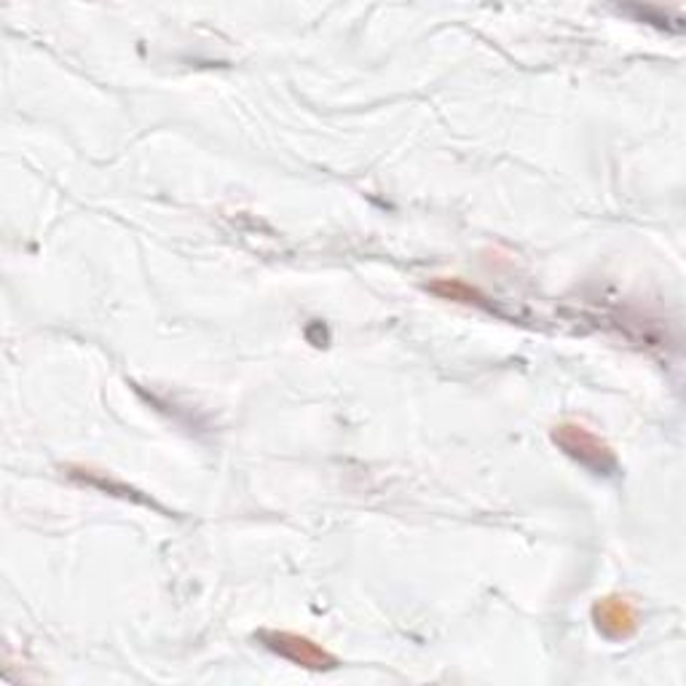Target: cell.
Wrapping results in <instances>:
<instances>
[{"label": "cell", "instance_id": "4", "mask_svg": "<svg viewBox=\"0 0 686 686\" xmlns=\"http://www.w3.org/2000/svg\"><path fill=\"white\" fill-rule=\"evenodd\" d=\"M432 290L441 293V295H448L450 300H465V304H472V298H475V293L469 290V287L459 285V282H450V285H435Z\"/></svg>", "mask_w": 686, "mask_h": 686}, {"label": "cell", "instance_id": "3", "mask_svg": "<svg viewBox=\"0 0 686 686\" xmlns=\"http://www.w3.org/2000/svg\"><path fill=\"white\" fill-rule=\"evenodd\" d=\"M598 630L609 638H628L636 630V609L625 598H606L593 609Z\"/></svg>", "mask_w": 686, "mask_h": 686}, {"label": "cell", "instance_id": "1", "mask_svg": "<svg viewBox=\"0 0 686 686\" xmlns=\"http://www.w3.org/2000/svg\"><path fill=\"white\" fill-rule=\"evenodd\" d=\"M552 441L561 445L565 456H571V459L590 467L593 472H598V475H609L614 465H617V461H614V454L609 450V445L601 443L598 437L593 435V432L585 430V426H580V424L556 426V432H552Z\"/></svg>", "mask_w": 686, "mask_h": 686}, {"label": "cell", "instance_id": "2", "mask_svg": "<svg viewBox=\"0 0 686 686\" xmlns=\"http://www.w3.org/2000/svg\"><path fill=\"white\" fill-rule=\"evenodd\" d=\"M263 641H266L271 652L282 654V658L295 662V665L311 667V671H330V667H335L333 654L324 652L322 647H317V643L309 641L306 636L263 633Z\"/></svg>", "mask_w": 686, "mask_h": 686}]
</instances>
